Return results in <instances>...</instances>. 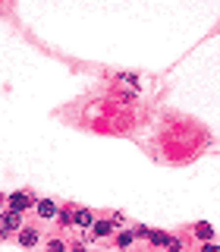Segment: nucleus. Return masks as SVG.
<instances>
[{
	"mask_svg": "<svg viewBox=\"0 0 220 252\" xmlns=\"http://www.w3.org/2000/svg\"><path fill=\"white\" fill-rule=\"evenodd\" d=\"M3 240H10V233H6L3 227H0V243H3Z\"/></svg>",
	"mask_w": 220,
	"mask_h": 252,
	"instance_id": "nucleus-16",
	"label": "nucleus"
},
{
	"mask_svg": "<svg viewBox=\"0 0 220 252\" xmlns=\"http://www.w3.org/2000/svg\"><path fill=\"white\" fill-rule=\"evenodd\" d=\"M0 227L6 233H19L26 227V215H19V211H0Z\"/></svg>",
	"mask_w": 220,
	"mask_h": 252,
	"instance_id": "nucleus-2",
	"label": "nucleus"
},
{
	"mask_svg": "<svg viewBox=\"0 0 220 252\" xmlns=\"http://www.w3.org/2000/svg\"><path fill=\"white\" fill-rule=\"evenodd\" d=\"M16 240H19L22 249H38L41 246V230H38V227H22V230L16 233Z\"/></svg>",
	"mask_w": 220,
	"mask_h": 252,
	"instance_id": "nucleus-3",
	"label": "nucleus"
},
{
	"mask_svg": "<svg viewBox=\"0 0 220 252\" xmlns=\"http://www.w3.org/2000/svg\"><path fill=\"white\" fill-rule=\"evenodd\" d=\"M54 220H57L60 227H73V211H69V208H60V211H57V218H54Z\"/></svg>",
	"mask_w": 220,
	"mask_h": 252,
	"instance_id": "nucleus-11",
	"label": "nucleus"
},
{
	"mask_svg": "<svg viewBox=\"0 0 220 252\" xmlns=\"http://www.w3.org/2000/svg\"><path fill=\"white\" fill-rule=\"evenodd\" d=\"M94 220H98V218H94L88 208H76L73 211V227H79V230H91Z\"/></svg>",
	"mask_w": 220,
	"mask_h": 252,
	"instance_id": "nucleus-6",
	"label": "nucleus"
},
{
	"mask_svg": "<svg viewBox=\"0 0 220 252\" xmlns=\"http://www.w3.org/2000/svg\"><path fill=\"white\" fill-rule=\"evenodd\" d=\"M164 230H151V236H148V240H151V246H164Z\"/></svg>",
	"mask_w": 220,
	"mask_h": 252,
	"instance_id": "nucleus-12",
	"label": "nucleus"
},
{
	"mask_svg": "<svg viewBox=\"0 0 220 252\" xmlns=\"http://www.w3.org/2000/svg\"><path fill=\"white\" fill-rule=\"evenodd\" d=\"M69 252H88V246H82V243H79V246H73Z\"/></svg>",
	"mask_w": 220,
	"mask_h": 252,
	"instance_id": "nucleus-14",
	"label": "nucleus"
},
{
	"mask_svg": "<svg viewBox=\"0 0 220 252\" xmlns=\"http://www.w3.org/2000/svg\"><path fill=\"white\" fill-rule=\"evenodd\" d=\"M195 236H198L201 243H214V227L208 224V220H201V224H195V230H192Z\"/></svg>",
	"mask_w": 220,
	"mask_h": 252,
	"instance_id": "nucleus-7",
	"label": "nucleus"
},
{
	"mask_svg": "<svg viewBox=\"0 0 220 252\" xmlns=\"http://www.w3.org/2000/svg\"><path fill=\"white\" fill-rule=\"evenodd\" d=\"M57 202H54V199H38L35 202V215H38V220H54V218H57Z\"/></svg>",
	"mask_w": 220,
	"mask_h": 252,
	"instance_id": "nucleus-5",
	"label": "nucleus"
},
{
	"mask_svg": "<svg viewBox=\"0 0 220 252\" xmlns=\"http://www.w3.org/2000/svg\"><path fill=\"white\" fill-rule=\"evenodd\" d=\"M44 252H69V246H66V240L54 236V240H47V243H44Z\"/></svg>",
	"mask_w": 220,
	"mask_h": 252,
	"instance_id": "nucleus-9",
	"label": "nucleus"
},
{
	"mask_svg": "<svg viewBox=\"0 0 220 252\" xmlns=\"http://www.w3.org/2000/svg\"><path fill=\"white\" fill-rule=\"evenodd\" d=\"M116 230H120V224H113V220H94V224H91V240H107V236H113Z\"/></svg>",
	"mask_w": 220,
	"mask_h": 252,
	"instance_id": "nucleus-4",
	"label": "nucleus"
},
{
	"mask_svg": "<svg viewBox=\"0 0 220 252\" xmlns=\"http://www.w3.org/2000/svg\"><path fill=\"white\" fill-rule=\"evenodd\" d=\"M201 252H220L217 243H201Z\"/></svg>",
	"mask_w": 220,
	"mask_h": 252,
	"instance_id": "nucleus-13",
	"label": "nucleus"
},
{
	"mask_svg": "<svg viewBox=\"0 0 220 252\" xmlns=\"http://www.w3.org/2000/svg\"><path fill=\"white\" fill-rule=\"evenodd\" d=\"M164 249H170V252H183L186 246H183V240H179V236L167 233V236H164Z\"/></svg>",
	"mask_w": 220,
	"mask_h": 252,
	"instance_id": "nucleus-10",
	"label": "nucleus"
},
{
	"mask_svg": "<svg viewBox=\"0 0 220 252\" xmlns=\"http://www.w3.org/2000/svg\"><path fill=\"white\" fill-rule=\"evenodd\" d=\"M35 195L28 192V189H16V192H6V211H19V215H26V211L35 208Z\"/></svg>",
	"mask_w": 220,
	"mask_h": 252,
	"instance_id": "nucleus-1",
	"label": "nucleus"
},
{
	"mask_svg": "<svg viewBox=\"0 0 220 252\" xmlns=\"http://www.w3.org/2000/svg\"><path fill=\"white\" fill-rule=\"evenodd\" d=\"M132 243H136V236H132V230H123V227H120V230H116V249H129L132 246Z\"/></svg>",
	"mask_w": 220,
	"mask_h": 252,
	"instance_id": "nucleus-8",
	"label": "nucleus"
},
{
	"mask_svg": "<svg viewBox=\"0 0 220 252\" xmlns=\"http://www.w3.org/2000/svg\"><path fill=\"white\" fill-rule=\"evenodd\" d=\"M0 211H6V195L0 192Z\"/></svg>",
	"mask_w": 220,
	"mask_h": 252,
	"instance_id": "nucleus-15",
	"label": "nucleus"
}]
</instances>
